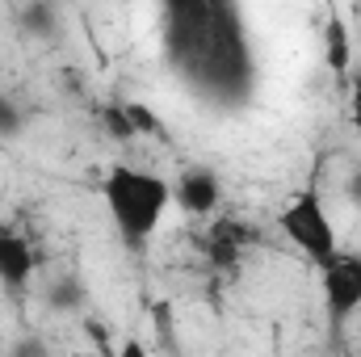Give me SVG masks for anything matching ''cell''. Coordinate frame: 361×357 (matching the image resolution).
<instances>
[{
  "mask_svg": "<svg viewBox=\"0 0 361 357\" xmlns=\"http://www.w3.org/2000/svg\"><path fill=\"white\" fill-rule=\"evenodd\" d=\"M164 38L177 72L197 92L240 101L252 85L235 0H164Z\"/></svg>",
  "mask_w": 361,
  "mask_h": 357,
  "instance_id": "cell-1",
  "label": "cell"
},
{
  "mask_svg": "<svg viewBox=\"0 0 361 357\" xmlns=\"http://www.w3.org/2000/svg\"><path fill=\"white\" fill-rule=\"evenodd\" d=\"M101 198H105V210H109L122 244L143 248L160 231L164 210L173 206V181H164L160 173H147V169L114 164L101 181Z\"/></svg>",
  "mask_w": 361,
  "mask_h": 357,
  "instance_id": "cell-2",
  "label": "cell"
},
{
  "mask_svg": "<svg viewBox=\"0 0 361 357\" xmlns=\"http://www.w3.org/2000/svg\"><path fill=\"white\" fill-rule=\"evenodd\" d=\"M277 223H281L286 240H290L311 265H328V261L341 253L332 214H328V206H324V198H319L315 189H298V193L281 206Z\"/></svg>",
  "mask_w": 361,
  "mask_h": 357,
  "instance_id": "cell-3",
  "label": "cell"
},
{
  "mask_svg": "<svg viewBox=\"0 0 361 357\" xmlns=\"http://www.w3.org/2000/svg\"><path fill=\"white\" fill-rule=\"evenodd\" d=\"M324 269V307L332 324H345L361 311V257L357 253H336Z\"/></svg>",
  "mask_w": 361,
  "mask_h": 357,
  "instance_id": "cell-4",
  "label": "cell"
},
{
  "mask_svg": "<svg viewBox=\"0 0 361 357\" xmlns=\"http://www.w3.org/2000/svg\"><path fill=\"white\" fill-rule=\"evenodd\" d=\"M34 269H38V257H34V244L13 231V227H0V286L21 294L30 282H34Z\"/></svg>",
  "mask_w": 361,
  "mask_h": 357,
  "instance_id": "cell-5",
  "label": "cell"
},
{
  "mask_svg": "<svg viewBox=\"0 0 361 357\" xmlns=\"http://www.w3.org/2000/svg\"><path fill=\"white\" fill-rule=\"evenodd\" d=\"M173 202H180L185 214L206 219V214L219 210V202H223V185H219V177H214L210 169H189V173H180V177L173 181Z\"/></svg>",
  "mask_w": 361,
  "mask_h": 357,
  "instance_id": "cell-6",
  "label": "cell"
},
{
  "mask_svg": "<svg viewBox=\"0 0 361 357\" xmlns=\"http://www.w3.org/2000/svg\"><path fill=\"white\" fill-rule=\"evenodd\" d=\"M252 240V231H244L235 219H219L214 227H210V236H206V257L214 261V265H235L240 257H244V244Z\"/></svg>",
  "mask_w": 361,
  "mask_h": 357,
  "instance_id": "cell-7",
  "label": "cell"
},
{
  "mask_svg": "<svg viewBox=\"0 0 361 357\" xmlns=\"http://www.w3.org/2000/svg\"><path fill=\"white\" fill-rule=\"evenodd\" d=\"M324 47H328V68L336 76H349V55H353V42H349V25L332 13L324 21Z\"/></svg>",
  "mask_w": 361,
  "mask_h": 357,
  "instance_id": "cell-8",
  "label": "cell"
},
{
  "mask_svg": "<svg viewBox=\"0 0 361 357\" xmlns=\"http://www.w3.org/2000/svg\"><path fill=\"white\" fill-rule=\"evenodd\" d=\"M105 131L114 135V139H135L139 131H135V122H130V114H126V105H105Z\"/></svg>",
  "mask_w": 361,
  "mask_h": 357,
  "instance_id": "cell-9",
  "label": "cell"
},
{
  "mask_svg": "<svg viewBox=\"0 0 361 357\" xmlns=\"http://www.w3.org/2000/svg\"><path fill=\"white\" fill-rule=\"evenodd\" d=\"M126 114H130V122H135V131H139V135H164V126H160V114H156V109H147V105L130 101V105H126Z\"/></svg>",
  "mask_w": 361,
  "mask_h": 357,
  "instance_id": "cell-10",
  "label": "cell"
},
{
  "mask_svg": "<svg viewBox=\"0 0 361 357\" xmlns=\"http://www.w3.org/2000/svg\"><path fill=\"white\" fill-rule=\"evenodd\" d=\"M17 131H21V109L13 105V97L0 92V139H8V135H17Z\"/></svg>",
  "mask_w": 361,
  "mask_h": 357,
  "instance_id": "cell-11",
  "label": "cell"
},
{
  "mask_svg": "<svg viewBox=\"0 0 361 357\" xmlns=\"http://www.w3.org/2000/svg\"><path fill=\"white\" fill-rule=\"evenodd\" d=\"M349 118H353V131L361 135V68L349 72Z\"/></svg>",
  "mask_w": 361,
  "mask_h": 357,
  "instance_id": "cell-12",
  "label": "cell"
},
{
  "mask_svg": "<svg viewBox=\"0 0 361 357\" xmlns=\"http://www.w3.org/2000/svg\"><path fill=\"white\" fill-rule=\"evenodd\" d=\"M25 30L47 34V30H51V8H47V4H34V8L25 13Z\"/></svg>",
  "mask_w": 361,
  "mask_h": 357,
  "instance_id": "cell-13",
  "label": "cell"
},
{
  "mask_svg": "<svg viewBox=\"0 0 361 357\" xmlns=\"http://www.w3.org/2000/svg\"><path fill=\"white\" fill-rule=\"evenodd\" d=\"M349 198H353V202L361 206V169L353 173V177H349Z\"/></svg>",
  "mask_w": 361,
  "mask_h": 357,
  "instance_id": "cell-14",
  "label": "cell"
},
{
  "mask_svg": "<svg viewBox=\"0 0 361 357\" xmlns=\"http://www.w3.org/2000/svg\"><path fill=\"white\" fill-rule=\"evenodd\" d=\"M122 353H126V357H143V345H139V341H130V345H122Z\"/></svg>",
  "mask_w": 361,
  "mask_h": 357,
  "instance_id": "cell-15",
  "label": "cell"
}]
</instances>
